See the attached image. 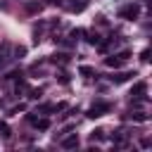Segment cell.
Masks as SVG:
<instances>
[{"instance_id": "1", "label": "cell", "mask_w": 152, "mask_h": 152, "mask_svg": "<svg viewBox=\"0 0 152 152\" xmlns=\"http://www.w3.org/2000/svg\"><path fill=\"white\" fill-rule=\"evenodd\" d=\"M102 112H109V104H107V102H97V104H93L90 112H88V116L95 119V116H102Z\"/></svg>"}, {"instance_id": "2", "label": "cell", "mask_w": 152, "mask_h": 152, "mask_svg": "<svg viewBox=\"0 0 152 152\" xmlns=\"http://www.w3.org/2000/svg\"><path fill=\"white\" fill-rule=\"evenodd\" d=\"M119 14H121L124 19H135V17H138V5H128V7H124Z\"/></svg>"}, {"instance_id": "3", "label": "cell", "mask_w": 152, "mask_h": 152, "mask_svg": "<svg viewBox=\"0 0 152 152\" xmlns=\"http://www.w3.org/2000/svg\"><path fill=\"white\" fill-rule=\"evenodd\" d=\"M76 145H78V138H76V135H69V138L62 140V147H66V150H74Z\"/></svg>"}, {"instance_id": "4", "label": "cell", "mask_w": 152, "mask_h": 152, "mask_svg": "<svg viewBox=\"0 0 152 152\" xmlns=\"http://www.w3.org/2000/svg\"><path fill=\"white\" fill-rule=\"evenodd\" d=\"M131 76H135V74H131V71H124V74H116V76H112V81H114V83H124V81H128Z\"/></svg>"}, {"instance_id": "5", "label": "cell", "mask_w": 152, "mask_h": 152, "mask_svg": "<svg viewBox=\"0 0 152 152\" xmlns=\"http://www.w3.org/2000/svg\"><path fill=\"white\" fill-rule=\"evenodd\" d=\"M131 119H133V121H140V124H142V121H147V114H145V112H135V114H131Z\"/></svg>"}, {"instance_id": "6", "label": "cell", "mask_w": 152, "mask_h": 152, "mask_svg": "<svg viewBox=\"0 0 152 152\" xmlns=\"http://www.w3.org/2000/svg\"><path fill=\"white\" fill-rule=\"evenodd\" d=\"M33 124H36L40 131H48V126H50V121H48V119H40V121H36V119H33Z\"/></svg>"}, {"instance_id": "7", "label": "cell", "mask_w": 152, "mask_h": 152, "mask_svg": "<svg viewBox=\"0 0 152 152\" xmlns=\"http://www.w3.org/2000/svg\"><path fill=\"white\" fill-rule=\"evenodd\" d=\"M88 43L97 45V43H100V36H97V33H90V36H88Z\"/></svg>"}, {"instance_id": "8", "label": "cell", "mask_w": 152, "mask_h": 152, "mask_svg": "<svg viewBox=\"0 0 152 152\" xmlns=\"http://www.w3.org/2000/svg\"><path fill=\"white\" fill-rule=\"evenodd\" d=\"M107 64H109V66H119V64H121V57H116V59H114V57H109V59H107Z\"/></svg>"}, {"instance_id": "9", "label": "cell", "mask_w": 152, "mask_h": 152, "mask_svg": "<svg viewBox=\"0 0 152 152\" xmlns=\"http://www.w3.org/2000/svg\"><path fill=\"white\" fill-rule=\"evenodd\" d=\"M133 93H135V95H140V93H145V83H138V86H135V90H133Z\"/></svg>"}, {"instance_id": "10", "label": "cell", "mask_w": 152, "mask_h": 152, "mask_svg": "<svg viewBox=\"0 0 152 152\" xmlns=\"http://www.w3.org/2000/svg\"><path fill=\"white\" fill-rule=\"evenodd\" d=\"M81 74H83V76H90L93 69H90V66H81Z\"/></svg>"}, {"instance_id": "11", "label": "cell", "mask_w": 152, "mask_h": 152, "mask_svg": "<svg viewBox=\"0 0 152 152\" xmlns=\"http://www.w3.org/2000/svg\"><path fill=\"white\" fill-rule=\"evenodd\" d=\"M90 138H93V140H100V138H102V131H95V133H93Z\"/></svg>"}]
</instances>
